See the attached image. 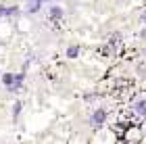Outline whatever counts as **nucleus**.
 Here are the masks:
<instances>
[{
	"label": "nucleus",
	"instance_id": "f257e3e1",
	"mask_svg": "<svg viewBox=\"0 0 146 144\" xmlns=\"http://www.w3.org/2000/svg\"><path fill=\"white\" fill-rule=\"evenodd\" d=\"M2 77V86L9 90V92H15V73H4V75H0Z\"/></svg>",
	"mask_w": 146,
	"mask_h": 144
},
{
	"label": "nucleus",
	"instance_id": "f03ea898",
	"mask_svg": "<svg viewBox=\"0 0 146 144\" xmlns=\"http://www.w3.org/2000/svg\"><path fill=\"white\" fill-rule=\"evenodd\" d=\"M92 125H102L104 121H107V111L104 109H98V111H94V115H92Z\"/></svg>",
	"mask_w": 146,
	"mask_h": 144
},
{
	"label": "nucleus",
	"instance_id": "7ed1b4c3",
	"mask_svg": "<svg viewBox=\"0 0 146 144\" xmlns=\"http://www.w3.org/2000/svg\"><path fill=\"white\" fill-rule=\"evenodd\" d=\"M134 109H136V113L140 117H146V100H138Z\"/></svg>",
	"mask_w": 146,
	"mask_h": 144
},
{
	"label": "nucleus",
	"instance_id": "20e7f679",
	"mask_svg": "<svg viewBox=\"0 0 146 144\" xmlns=\"http://www.w3.org/2000/svg\"><path fill=\"white\" fill-rule=\"evenodd\" d=\"M40 6H42V4H40L38 0H27V6H25V11H27V13H36Z\"/></svg>",
	"mask_w": 146,
	"mask_h": 144
},
{
	"label": "nucleus",
	"instance_id": "39448f33",
	"mask_svg": "<svg viewBox=\"0 0 146 144\" xmlns=\"http://www.w3.org/2000/svg\"><path fill=\"white\" fill-rule=\"evenodd\" d=\"M50 17L52 19H61L63 17V9H61V6H52V9H50Z\"/></svg>",
	"mask_w": 146,
	"mask_h": 144
},
{
	"label": "nucleus",
	"instance_id": "423d86ee",
	"mask_svg": "<svg viewBox=\"0 0 146 144\" xmlns=\"http://www.w3.org/2000/svg\"><path fill=\"white\" fill-rule=\"evenodd\" d=\"M77 54H79V48H77V46H69V48H67V56H69V58H75Z\"/></svg>",
	"mask_w": 146,
	"mask_h": 144
},
{
	"label": "nucleus",
	"instance_id": "0eeeda50",
	"mask_svg": "<svg viewBox=\"0 0 146 144\" xmlns=\"http://www.w3.org/2000/svg\"><path fill=\"white\" fill-rule=\"evenodd\" d=\"M19 113H21V102H15V107H13V119H19Z\"/></svg>",
	"mask_w": 146,
	"mask_h": 144
},
{
	"label": "nucleus",
	"instance_id": "6e6552de",
	"mask_svg": "<svg viewBox=\"0 0 146 144\" xmlns=\"http://www.w3.org/2000/svg\"><path fill=\"white\" fill-rule=\"evenodd\" d=\"M140 19H142V23H146V11H144L142 15H140Z\"/></svg>",
	"mask_w": 146,
	"mask_h": 144
},
{
	"label": "nucleus",
	"instance_id": "1a4fd4ad",
	"mask_svg": "<svg viewBox=\"0 0 146 144\" xmlns=\"http://www.w3.org/2000/svg\"><path fill=\"white\" fill-rule=\"evenodd\" d=\"M38 2H40V4H44V2H50V0H38Z\"/></svg>",
	"mask_w": 146,
	"mask_h": 144
},
{
	"label": "nucleus",
	"instance_id": "9d476101",
	"mask_svg": "<svg viewBox=\"0 0 146 144\" xmlns=\"http://www.w3.org/2000/svg\"><path fill=\"white\" fill-rule=\"evenodd\" d=\"M142 38H146V29H144V31H142Z\"/></svg>",
	"mask_w": 146,
	"mask_h": 144
}]
</instances>
